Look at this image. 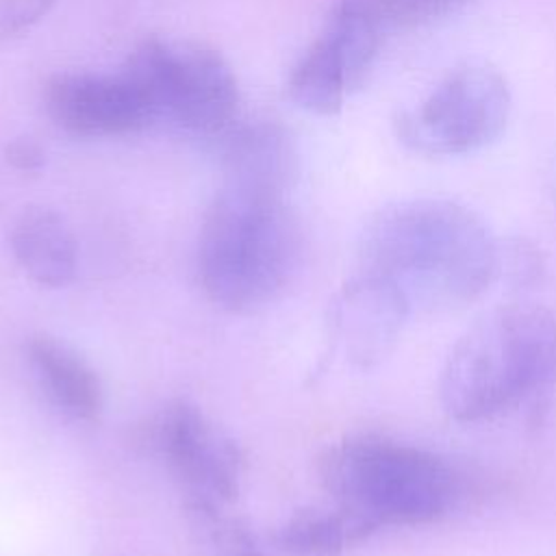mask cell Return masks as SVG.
<instances>
[{
  "instance_id": "1",
  "label": "cell",
  "mask_w": 556,
  "mask_h": 556,
  "mask_svg": "<svg viewBox=\"0 0 556 556\" xmlns=\"http://www.w3.org/2000/svg\"><path fill=\"white\" fill-rule=\"evenodd\" d=\"M358 269L430 311L476 302L500 274V241L467 206L408 198L378 208L358 239Z\"/></svg>"
},
{
  "instance_id": "2",
  "label": "cell",
  "mask_w": 556,
  "mask_h": 556,
  "mask_svg": "<svg viewBox=\"0 0 556 556\" xmlns=\"http://www.w3.org/2000/svg\"><path fill=\"white\" fill-rule=\"evenodd\" d=\"M556 380V313L532 302L482 313L450 348L439 402L456 421L506 413Z\"/></svg>"
},
{
  "instance_id": "3",
  "label": "cell",
  "mask_w": 556,
  "mask_h": 556,
  "mask_svg": "<svg viewBox=\"0 0 556 556\" xmlns=\"http://www.w3.org/2000/svg\"><path fill=\"white\" fill-rule=\"evenodd\" d=\"M300 250V226L285 195L224 185L204 215L198 276L215 304L252 311L285 289Z\"/></svg>"
},
{
  "instance_id": "4",
  "label": "cell",
  "mask_w": 556,
  "mask_h": 556,
  "mask_svg": "<svg viewBox=\"0 0 556 556\" xmlns=\"http://www.w3.org/2000/svg\"><path fill=\"white\" fill-rule=\"evenodd\" d=\"M334 504L376 530L424 526L445 517L463 497L456 469L439 454L384 434H354L319 458Z\"/></svg>"
},
{
  "instance_id": "5",
  "label": "cell",
  "mask_w": 556,
  "mask_h": 556,
  "mask_svg": "<svg viewBox=\"0 0 556 556\" xmlns=\"http://www.w3.org/2000/svg\"><path fill=\"white\" fill-rule=\"evenodd\" d=\"M122 70L139 89L154 122L167 119L206 139H222L237 122V76L208 46L146 37Z\"/></svg>"
},
{
  "instance_id": "6",
  "label": "cell",
  "mask_w": 556,
  "mask_h": 556,
  "mask_svg": "<svg viewBox=\"0 0 556 556\" xmlns=\"http://www.w3.org/2000/svg\"><path fill=\"white\" fill-rule=\"evenodd\" d=\"M510 115L506 78L480 63L450 72L415 109L395 117V132L415 152L450 156L484 148Z\"/></svg>"
},
{
  "instance_id": "7",
  "label": "cell",
  "mask_w": 556,
  "mask_h": 556,
  "mask_svg": "<svg viewBox=\"0 0 556 556\" xmlns=\"http://www.w3.org/2000/svg\"><path fill=\"white\" fill-rule=\"evenodd\" d=\"M382 39L367 20L334 2L326 26L289 74V98L308 113L334 115L367 78Z\"/></svg>"
},
{
  "instance_id": "8",
  "label": "cell",
  "mask_w": 556,
  "mask_h": 556,
  "mask_svg": "<svg viewBox=\"0 0 556 556\" xmlns=\"http://www.w3.org/2000/svg\"><path fill=\"white\" fill-rule=\"evenodd\" d=\"M159 443L187 500L226 504L237 495L243 456L198 406L185 400L169 404L159 424Z\"/></svg>"
},
{
  "instance_id": "9",
  "label": "cell",
  "mask_w": 556,
  "mask_h": 556,
  "mask_svg": "<svg viewBox=\"0 0 556 556\" xmlns=\"http://www.w3.org/2000/svg\"><path fill=\"white\" fill-rule=\"evenodd\" d=\"M43 104L52 122L76 137H119L154 122L124 70L56 74L46 83Z\"/></svg>"
},
{
  "instance_id": "10",
  "label": "cell",
  "mask_w": 556,
  "mask_h": 556,
  "mask_svg": "<svg viewBox=\"0 0 556 556\" xmlns=\"http://www.w3.org/2000/svg\"><path fill=\"white\" fill-rule=\"evenodd\" d=\"M410 313V302L391 280L358 269L334 295L330 326L348 363L374 369L395 350Z\"/></svg>"
},
{
  "instance_id": "11",
  "label": "cell",
  "mask_w": 556,
  "mask_h": 556,
  "mask_svg": "<svg viewBox=\"0 0 556 556\" xmlns=\"http://www.w3.org/2000/svg\"><path fill=\"white\" fill-rule=\"evenodd\" d=\"M224 185L285 195L298 174V148L291 132L269 119L235 124L222 137Z\"/></svg>"
},
{
  "instance_id": "12",
  "label": "cell",
  "mask_w": 556,
  "mask_h": 556,
  "mask_svg": "<svg viewBox=\"0 0 556 556\" xmlns=\"http://www.w3.org/2000/svg\"><path fill=\"white\" fill-rule=\"evenodd\" d=\"M11 250L20 267L41 287H65L78 263L72 228L56 211L30 206L11 228Z\"/></svg>"
},
{
  "instance_id": "13",
  "label": "cell",
  "mask_w": 556,
  "mask_h": 556,
  "mask_svg": "<svg viewBox=\"0 0 556 556\" xmlns=\"http://www.w3.org/2000/svg\"><path fill=\"white\" fill-rule=\"evenodd\" d=\"M28 358L48 395L72 417L93 419L102 408V387L96 371L63 341L48 334L28 341Z\"/></svg>"
},
{
  "instance_id": "14",
  "label": "cell",
  "mask_w": 556,
  "mask_h": 556,
  "mask_svg": "<svg viewBox=\"0 0 556 556\" xmlns=\"http://www.w3.org/2000/svg\"><path fill=\"white\" fill-rule=\"evenodd\" d=\"M378 532L369 521L341 506L306 508L278 532V545L295 556H337Z\"/></svg>"
},
{
  "instance_id": "15",
  "label": "cell",
  "mask_w": 556,
  "mask_h": 556,
  "mask_svg": "<svg viewBox=\"0 0 556 556\" xmlns=\"http://www.w3.org/2000/svg\"><path fill=\"white\" fill-rule=\"evenodd\" d=\"M367 20L382 37L463 11L473 0H337Z\"/></svg>"
},
{
  "instance_id": "16",
  "label": "cell",
  "mask_w": 556,
  "mask_h": 556,
  "mask_svg": "<svg viewBox=\"0 0 556 556\" xmlns=\"http://www.w3.org/2000/svg\"><path fill=\"white\" fill-rule=\"evenodd\" d=\"M219 502L187 500V513L213 556H265L252 530L230 517Z\"/></svg>"
},
{
  "instance_id": "17",
  "label": "cell",
  "mask_w": 556,
  "mask_h": 556,
  "mask_svg": "<svg viewBox=\"0 0 556 556\" xmlns=\"http://www.w3.org/2000/svg\"><path fill=\"white\" fill-rule=\"evenodd\" d=\"M545 274V261L541 250L528 239L500 241V274L515 289L536 285Z\"/></svg>"
},
{
  "instance_id": "18",
  "label": "cell",
  "mask_w": 556,
  "mask_h": 556,
  "mask_svg": "<svg viewBox=\"0 0 556 556\" xmlns=\"http://www.w3.org/2000/svg\"><path fill=\"white\" fill-rule=\"evenodd\" d=\"M56 0H0V41L15 39L41 22Z\"/></svg>"
},
{
  "instance_id": "19",
  "label": "cell",
  "mask_w": 556,
  "mask_h": 556,
  "mask_svg": "<svg viewBox=\"0 0 556 556\" xmlns=\"http://www.w3.org/2000/svg\"><path fill=\"white\" fill-rule=\"evenodd\" d=\"M7 163L20 172H37L46 163L43 148L33 137H15L4 146Z\"/></svg>"
}]
</instances>
